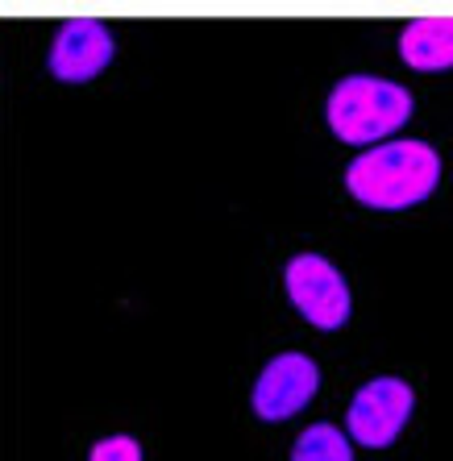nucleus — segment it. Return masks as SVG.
Segmentation results:
<instances>
[{
	"label": "nucleus",
	"instance_id": "1",
	"mask_svg": "<svg viewBox=\"0 0 453 461\" xmlns=\"http://www.w3.org/2000/svg\"><path fill=\"white\" fill-rule=\"evenodd\" d=\"M441 179V158L424 141H387L378 150H367L358 162H349L346 187L367 208H412L424 195H432Z\"/></svg>",
	"mask_w": 453,
	"mask_h": 461
},
{
	"label": "nucleus",
	"instance_id": "2",
	"mask_svg": "<svg viewBox=\"0 0 453 461\" xmlns=\"http://www.w3.org/2000/svg\"><path fill=\"white\" fill-rule=\"evenodd\" d=\"M412 117L408 87L375 76H349L329 96V129L349 146H370Z\"/></svg>",
	"mask_w": 453,
	"mask_h": 461
},
{
	"label": "nucleus",
	"instance_id": "3",
	"mask_svg": "<svg viewBox=\"0 0 453 461\" xmlns=\"http://www.w3.org/2000/svg\"><path fill=\"white\" fill-rule=\"evenodd\" d=\"M287 295L316 329H341L349 321V287L321 254H295L287 262Z\"/></svg>",
	"mask_w": 453,
	"mask_h": 461
},
{
	"label": "nucleus",
	"instance_id": "4",
	"mask_svg": "<svg viewBox=\"0 0 453 461\" xmlns=\"http://www.w3.org/2000/svg\"><path fill=\"white\" fill-rule=\"evenodd\" d=\"M408 411H412V386L403 378H375L354 395L346 429L358 445L383 449V445L400 437V429L408 424Z\"/></svg>",
	"mask_w": 453,
	"mask_h": 461
},
{
	"label": "nucleus",
	"instance_id": "5",
	"mask_svg": "<svg viewBox=\"0 0 453 461\" xmlns=\"http://www.w3.org/2000/svg\"><path fill=\"white\" fill-rule=\"evenodd\" d=\"M316 386H321V370H316L313 357L304 354L270 357V366L254 383V411L262 420H287L313 403Z\"/></svg>",
	"mask_w": 453,
	"mask_h": 461
},
{
	"label": "nucleus",
	"instance_id": "6",
	"mask_svg": "<svg viewBox=\"0 0 453 461\" xmlns=\"http://www.w3.org/2000/svg\"><path fill=\"white\" fill-rule=\"evenodd\" d=\"M113 63V33L92 17H71L63 30L54 33L50 46V76L63 84H84L96 79Z\"/></svg>",
	"mask_w": 453,
	"mask_h": 461
},
{
	"label": "nucleus",
	"instance_id": "7",
	"mask_svg": "<svg viewBox=\"0 0 453 461\" xmlns=\"http://www.w3.org/2000/svg\"><path fill=\"white\" fill-rule=\"evenodd\" d=\"M400 54L412 71H449L453 67V17H416L400 33Z\"/></svg>",
	"mask_w": 453,
	"mask_h": 461
},
{
	"label": "nucleus",
	"instance_id": "8",
	"mask_svg": "<svg viewBox=\"0 0 453 461\" xmlns=\"http://www.w3.org/2000/svg\"><path fill=\"white\" fill-rule=\"evenodd\" d=\"M292 461H354L349 453V437L333 424H313L304 429L292 449Z\"/></svg>",
	"mask_w": 453,
	"mask_h": 461
},
{
	"label": "nucleus",
	"instance_id": "9",
	"mask_svg": "<svg viewBox=\"0 0 453 461\" xmlns=\"http://www.w3.org/2000/svg\"><path fill=\"white\" fill-rule=\"evenodd\" d=\"M87 461H141V445L133 437H104L92 445Z\"/></svg>",
	"mask_w": 453,
	"mask_h": 461
}]
</instances>
